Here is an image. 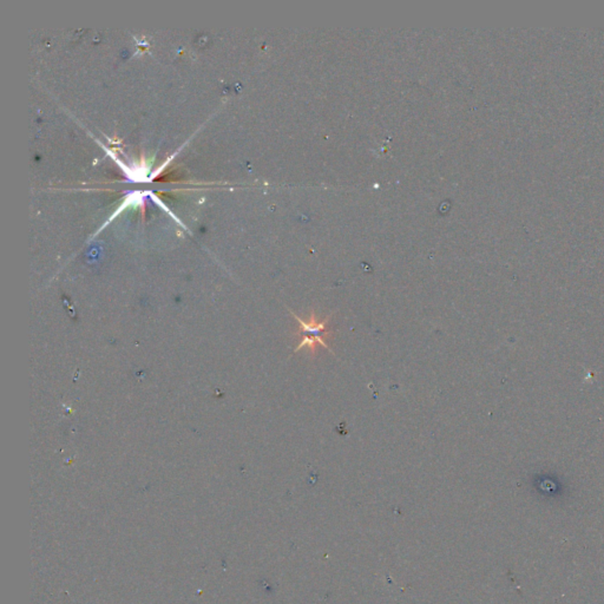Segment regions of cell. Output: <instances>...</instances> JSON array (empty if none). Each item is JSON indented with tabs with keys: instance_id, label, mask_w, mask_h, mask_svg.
<instances>
[{
	"instance_id": "6da1fadb",
	"label": "cell",
	"mask_w": 604,
	"mask_h": 604,
	"mask_svg": "<svg viewBox=\"0 0 604 604\" xmlns=\"http://www.w3.org/2000/svg\"><path fill=\"white\" fill-rule=\"evenodd\" d=\"M291 313L293 314V318L300 325L299 326L300 327L299 333H301L303 335V340H302L300 345L296 346V349H294V353H296L300 349H308L314 355V354L317 353V347H318V345H320L324 349H327V351H330V353L334 355L333 352L330 351V347L327 345V342L324 340L325 337H328L330 334V330H327V325H328L330 317L320 322L318 321V319L315 317V313L312 312L310 321H303L301 318H299L298 315L293 313L292 310Z\"/></svg>"
}]
</instances>
